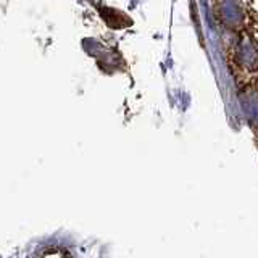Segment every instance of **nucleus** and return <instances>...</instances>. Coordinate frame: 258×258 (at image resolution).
Instances as JSON below:
<instances>
[{
    "mask_svg": "<svg viewBox=\"0 0 258 258\" xmlns=\"http://www.w3.org/2000/svg\"><path fill=\"white\" fill-rule=\"evenodd\" d=\"M100 15L105 20V23L111 28H126V26H131L133 24V20H129L123 12L115 10V8L103 7V8H100Z\"/></svg>",
    "mask_w": 258,
    "mask_h": 258,
    "instance_id": "nucleus-1",
    "label": "nucleus"
}]
</instances>
